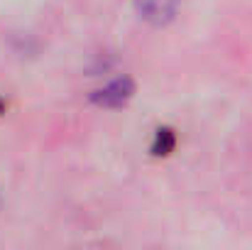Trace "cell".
Here are the masks:
<instances>
[{
  "mask_svg": "<svg viewBox=\"0 0 252 250\" xmlns=\"http://www.w3.org/2000/svg\"><path fill=\"white\" fill-rule=\"evenodd\" d=\"M132 81L130 79H115V81H110L105 88H100V91H95L93 93V101L98 103V106H108V108H118V106H123L130 96H132Z\"/></svg>",
  "mask_w": 252,
  "mask_h": 250,
  "instance_id": "1",
  "label": "cell"
},
{
  "mask_svg": "<svg viewBox=\"0 0 252 250\" xmlns=\"http://www.w3.org/2000/svg\"><path fill=\"white\" fill-rule=\"evenodd\" d=\"M135 5L145 20H150L155 25H164L174 17L179 0H135Z\"/></svg>",
  "mask_w": 252,
  "mask_h": 250,
  "instance_id": "2",
  "label": "cell"
},
{
  "mask_svg": "<svg viewBox=\"0 0 252 250\" xmlns=\"http://www.w3.org/2000/svg\"><path fill=\"white\" fill-rule=\"evenodd\" d=\"M171 147H174V135H171V130H157L152 152H155V155H169Z\"/></svg>",
  "mask_w": 252,
  "mask_h": 250,
  "instance_id": "3",
  "label": "cell"
}]
</instances>
